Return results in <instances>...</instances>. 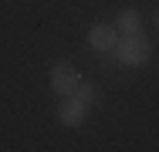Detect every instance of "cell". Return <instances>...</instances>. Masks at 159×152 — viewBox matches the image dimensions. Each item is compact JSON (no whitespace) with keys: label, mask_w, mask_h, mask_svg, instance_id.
<instances>
[{"label":"cell","mask_w":159,"mask_h":152,"mask_svg":"<svg viewBox=\"0 0 159 152\" xmlns=\"http://www.w3.org/2000/svg\"><path fill=\"white\" fill-rule=\"evenodd\" d=\"M115 58L119 64H129V68H139V64H146L149 54H152V47H149V41L142 37V30L139 34H122L119 41H115Z\"/></svg>","instance_id":"cell-1"},{"label":"cell","mask_w":159,"mask_h":152,"mask_svg":"<svg viewBox=\"0 0 159 152\" xmlns=\"http://www.w3.org/2000/svg\"><path fill=\"white\" fill-rule=\"evenodd\" d=\"M81 85V74L71 68V64H54V71H51V91L54 95H75V88Z\"/></svg>","instance_id":"cell-2"},{"label":"cell","mask_w":159,"mask_h":152,"mask_svg":"<svg viewBox=\"0 0 159 152\" xmlns=\"http://www.w3.org/2000/svg\"><path fill=\"white\" fill-rule=\"evenodd\" d=\"M85 115H88V105H85L78 95H64L61 108H58V118H61V125H68V128H78V125L85 122Z\"/></svg>","instance_id":"cell-3"},{"label":"cell","mask_w":159,"mask_h":152,"mask_svg":"<svg viewBox=\"0 0 159 152\" xmlns=\"http://www.w3.org/2000/svg\"><path fill=\"white\" fill-rule=\"evenodd\" d=\"M115 41H119L115 24H95V27L88 30V44H92L95 51H112V47H115Z\"/></svg>","instance_id":"cell-4"},{"label":"cell","mask_w":159,"mask_h":152,"mask_svg":"<svg viewBox=\"0 0 159 152\" xmlns=\"http://www.w3.org/2000/svg\"><path fill=\"white\" fill-rule=\"evenodd\" d=\"M115 30L119 34H139L142 30V14L139 10H122L119 20H115Z\"/></svg>","instance_id":"cell-5"},{"label":"cell","mask_w":159,"mask_h":152,"mask_svg":"<svg viewBox=\"0 0 159 152\" xmlns=\"http://www.w3.org/2000/svg\"><path fill=\"white\" fill-rule=\"evenodd\" d=\"M75 95H78V98H81V101H85V105H92V98H95V88H92V85H88V81H81V85H78V88H75Z\"/></svg>","instance_id":"cell-6"},{"label":"cell","mask_w":159,"mask_h":152,"mask_svg":"<svg viewBox=\"0 0 159 152\" xmlns=\"http://www.w3.org/2000/svg\"><path fill=\"white\" fill-rule=\"evenodd\" d=\"M156 27H159V14H156Z\"/></svg>","instance_id":"cell-7"}]
</instances>
